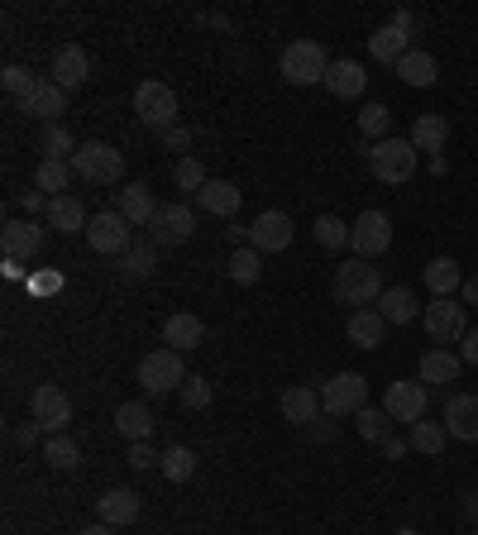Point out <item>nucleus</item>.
<instances>
[{"label": "nucleus", "instance_id": "8fccbe9b", "mask_svg": "<svg viewBox=\"0 0 478 535\" xmlns=\"http://www.w3.org/2000/svg\"><path fill=\"white\" fill-rule=\"evenodd\" d=\"M163 144H168V149H177L182 158H187V149H192V129H187V125H173L168 134H163Z\"/></svg>", "mask_w": 478, "mask_h": 535}, {"label": "nucleus", "instance_id": "680f3d73", "mask_svg": "<svg viewBox=\"0 0 478 535\" xmlns=\"http://www.w3.org/2000/svg\"><path fill=\"white\" fill-rule=\"evenodd\" d=\"M397 535H426V531H412V526H402V531H397Z\"/></svg>", "mask_w": 478, "mask_h": 535}, {"label": "nucleus", "instance_id": "aec40b11", "mask_svg": "<svg viewBox=\"0 0 478 535\" xmlns=\"http://www.w3.org/2000/svg\"><path fill=\"white\" fill-rule=\"evenodd\" d=\"M364 86H369V72H364V63H354V58L330 63V72H326V91H330V96L354 101V96H364Z\"/></svg>", "mask_w": 478, "mask_h": 535}, {"label": "nucleus", "instance_id": "a19ab883", "mask_svg": "<svg viewBox=\"0 0 478 535\" xmlns=\"http://www.w3.org/2000/svg\"><path fill=\"white\" fill-rule=\"evenodd\" d=\"M158 469H163L168 483H187V478L196 473V454L187 450V445H173V450L163 454V464H158Z\"/></svg>", "mask_w": 478, "mask_h": 535}, {"label": "nucleus", "instance_id": "f257e3e1", "mask_svg": "<svg viewBox=\"0 0 478 535\" xmlns=\"http://www.w3.org/2000/svg\"><path fill=\"white\" fill-rule=\"evenodd\" d=\"M378 297H383V278H378V268H373L369 258H349V263L335 268V301L364 311V306H373Z\"/></svg>", "mask_w": 478, "mask_h": 535}, {"label": "nucleus", "instance_id": "5fc2aeb1", "mask_svg": "<svg viewBox=\"0 0 478 535\" xmlns=\"http://www.w3.org/2000/svg\"><path fill=\"white\" fill-rule=\"evenodd\" d=\"M15 440L29 450V445H39V440H44V426H39V421H29V426H20V435H15Z\"/></svg>", "mask_w": 478, "mask_h": 535}, {"label": "nucleus", "instance_id": "c85d7f7f", "mask_svg": "<svg viewBox=\"0 0 478 535\" xmlns=\"http://www.w3.org/2000/svg\"><path fill=\"white\" fill-rule=\"evenodd\" d=\"M115 430H120L130 445H139V440L153 435V411L144 407V402H120V407H115Z\"/></svg>", "mask_w": 478, "mask_h": 535}, {"label": "nucleus", "instance_id": "39448f33", "mask_svg": "<svg viewBox=\"0 0 478 535\" xmlns=\"http://www.w3.org/2000/svg\"><path fill=\"white\" fill-rule=\"evenodd\" d=\"M139 383H144V392H153V397H163V392H182V383H187V368H182V354L177 349H153V354H144L139 359Z\"/></svg>", "mask_w": 478, "mask_h": 535}, {"label": "nucleus", "instance_id": "4d7b16f0", "mask_svg": "<svg viewBox=\"0 0 478 535\" xmlns=\"http://www.w3.org/2000/svg\"><path fill=\"white\" fill-rule=\"evenodd\" d=\"M311 440H316V445H326V440H330V426H326V421H321V416L311 421Z\"/></svg>", "mask_w": 478, "mask_h": 535}, {"label": "nucleus", "instance_id": "58836bf2", "mask_svg": "<svg viewBox=\"0 0 478 535\" xmlns=\"http://www.w3.org/2000/svg\"><path fill=\"white\" fill-rule=\"evenodd\" d=\"M39 149H44V158H58V163H72L82 144H77V139H72V134H67L63 125H48V129H44V139H39Z\"/></svg>", "mask_w": 478, "mask_h": 535}, {"label": "nucleus", "instance_id": "7c9ffc66", "mask_svg": "<svg viewBox=\"0 0 478 535\" xmlns=\"http://www.w3.org/2000/svg\"><path fill=\"white\" fill-rule=\"evenodd\" d=\"M416 297H412V287H383V297H378V316L388 325H412L416 321Z\"/></svg>", "mask_w": 478, "mask_h": 535}, {"label": "nucleus", "instance_id": "473e14b6", "mask_svg": "<svg viewBox=\"0 0 478 535\" xmlns=\"http://www.w3.org/2000/svg\"><path fill=\"white\" fill-rule=\"evenodd\" d=\"M392 72H397V77H402L407 86H435V77H440V63H435L431 53H421V48H412V53H407L402 63L392 67Z\"/></svg>", "mask_w": 478, "mask_h": 535}, {"label": "nucleus", "instance_id": "f8f14e48", "mask_svg": "<svg viewBox=\"0 0 478 535\" xmlns=\"http://www.w3.org/2000/svg\"><path fill=\"white\" fill-rule=\"evenodd\" d=\"M44 225L39 220H5L0 225V254L10 258V263H24V258H34V254H44Z\"/></svg>", "mask_w": 478, "mask_h": 535}, {"label": "nucleus", "instance_id": "79ce46f5", "mask_svg": "<svg viewBox=\"0 0 478 535\" xmlns=\"http://www.w3.org/2000/svg\"><path fill=\"white\" fill-rule=\"evenodd\" d=\"M173 182H177V192H182V196H196L206 182H211V177H206V168H201V158H192V153H187V158L177 163Z\"/></svg>", "mask_w": 478, "mask_h": 535}, {"label": "nucleus", "instance_id": "bb28decb", "mask_svg": "<svg viewBox=\"0 0 478 535\" xmlns=\"http://www.w3.org/2000/svg\"><path fill=\"white\" fill-rule=\"evenodd\" d=\"M450 144V115H416L412 120V149L416 153H440Z\"/></svg>", "mask_w": 478, "mask_h": 535}, {"label": "nucleus", "instance_id": "49530a36", "mask_svg": "<svg viewBox=\"0 0 478 535\" xmlns=\"http://www.w3.org/2000/svg\"><path fill=\"white\" fill-rule=\"evenodd\" d=\"M182 407H187V411H206V407H211V383H206L201 373H187V383H182Z\"/></svg>", "mask_w": 478, "mask_h": 535}, {"label": "nucleus", "instance_id": "c9c22d12", "mask_svg": "<svg viewBox=\"0 0 478 535\" xmlns=\"http://www.w3.org/2000/svg\"><path fill=\"white\" fill-rule=\"evenodd\" d=\"M77 172H72V163H58V158H44L39 168H34V187L44 196H67V182H72Z\"/></svg>", "mask_w": 478, "mask_h": 535}, {"label": "nucleus", "instance_id": "09e8293b", "mask_svg": "<svg viewBox=\"0 0 478 535\" xmlns=\"http://www.w3.org/2000/svg\"><path fill=\"white\" fill-rule=\"evenodd\" d=\"M20 206H24V215L34 220V215H48V206H53V196H44L39 187H29V192H20Z\"/></svg>", "mask_w": 478, "mask_h": 535}, {"label": "nucleus", "instance_id": "c756f323", "mask_svg": "<svg viewBox=\"0 0 478 535\" xmlns=\"http://www.w3.org/2000/svg\"><path fill=\"white\" fill-rule=\"evenodd\" d=\"M239 201H244V196H239L235 182H216V177H211V182H206V187L196 192V206H201V211L225 215V220L239 211Z\"/></svg>", "mask_w": 478, "mask_h": 535}, {"label": "nucleus", "instance_id": "4be33fe9", "mask_svg": "<svg viewBox=\"0 0 478 535\" xmlns=\"http://www.w3.org/2000/svg\"><path fill=\"white\" fill-rule=\"evenodd\" d=\"M459 368H464V359H459L455 349H426L416 378H421L426 387H445V383H455L459 378Z\"/></svg>", "mask_w": 478, "mask_h": 535}, {"label": "nucleus", "instance_id": "9b49d317", "mask_svg": "<svg viewBox=\"0 0 478 535\" xmlns=\"http://www.w3.org/2000/svg\"><path fill=\"white\" fill-rule=\"evenodd\" d=\"M388 244H392V220L383 211H364L354 225H349V249H354V258H378V254H388Z\"/></svg>", "mask_w": 478, "mask_h": 535}, {"label": "nucleus", "instance_id": "cd10ccee", "mask_svg": "<svg viewBox=\"0 0 478 535\" xmlns=\"http://www.w3.org/2000/svg\"><path fill=\"white\" fill-rule=\"evenodd\" d=\"M345 330H349V340L359 344V349H378V344L388 340V321L378 316V306H364V311H354Z\"/></svg>", "mask_w": 478, "mask_h": 535}, {"label": "nucleus", "instance_id": "dca6fc26", "mask_svg": "<svg viewBox=\"0 0 478 535\" xmlns=\"http://www.w3.org/2000/svg\"><path fill=\"white\" fill-rule=\"evenodd\" d=\"M67 106V91L53 77H39L34 82V91L20 101V115H29V120H48V125H58V115H63Z\"/></svg>", "mask_w": 478, "mask_h": 535}, {"label": "nucleus", "instance_id": "72a5a7b5", "mask_svg": "<svg viewBox=\"0 0 478 535\" xmlns=\"http://www.w3.org/2000/svg\"><path fill=\"white\" fill-rule=\"evenodd\" d=\"M225 273H230V282H239V287H254V282L263 278V254L254 249V244H244V249H235V254H230Z\"/></svg>", "mask_w": 478, "mask_h": 535}, {"label": "nucleus", "instance_id": "f704fd0d", "mask_svg": "<svg viewBox=\"0 0 478 535\" xmlns=\"http://www.w3.org/2000/svg\"><path fill=\"white\" fill-rule=\"evenodd\" d=\"M120 268H125V278H153V268H158V244L153 239H134L125 258H120Z\"/></svg>", "mask_w": 478, "mask_h": 535}, {"label": "nucleus", "instance_id": "6ab92c4d", "mask_svg": "<svg viewBox=\"0 0 478 535\" xmlns=\"http://www.w3.org/2000/svg\"><path fill=\"white\" fill-rule=\"evenodd\" d=\"M115 211L125 215L134 230H149L153 215H158V201H153V192L144 182H130V187H120V196H115Z\"/></svg>", "mask_w": 478, "mask_h": 535}, {"label": "nucleus", "instance_id": "7ed1b4c3", "mask_svg": "<svg viewBox=\"0 0 478 535\" xmlns=\"http://www.w3.org/2000/svg\"><path fill=\"white\" fill-rule=\"evenodd\" d=\"M134 115H139L144 129L168 134V129L177 125V91L168 82H139V91H134Z\"/></svg>", "mask_w": 478, "mask_h": 535}, {"label": "nucleus", "instance_id": "423d86ee", "mask_svg": "<svg viewBox=\"0 0 478 535\" xmlns=\"http://www.w3.org/2000/svg\"><path fill=\"white\" fill-rule=\"evenodd\" d=\"M369 407V378L364 373H335L326 387H321V411L326 416H359Z\"/></svg>", "mask_w": 478, "mask_h": 535}, {"label": "nucleus", "instance_id": "3c124183", "mask_svg": "<svg viewBox=\"0 0 478 535\" xmlns=\"http://www.w3.org/2000/svg\"><path fill=\"white\" fill-rule=\"evenodd\" d=\"M63 287V273H34L29 278V292H58Z\"/></svg>", "mask_w": 478, "mask_h": 535}, {"label": "nucleus", "instance_id": "052dcab7", "mask_svg": "<svg viewBox=\"0 0 478 535\" xmlns=\"http://www.w3.org/2000/svg\"><path fill=\"white\" fill-rule=\"evenodd\" d=\"M464 507H469V516L478 521V493H469V502H464Z\"/></svg>", "mask_w": 478, "mask_h": 535}, {"label": "nucleus", "instance_id": "37998d69", "mask_svg": "<svg viewBox=\"0 0 478 535\" xmlns=\"http://www.w3.org/2000/svg\"><path fill=\"white\" fill-rule=\"evenodd\" d=\"M34 82H39V77H34L29 67H20V63L0 67V86H5V96H15V101H24V96L34 91Z\"/></svg>", "mask_w": 478, "mask_h": 535}, {"label": "nucleus", "instance_id": "a878e982", "mask_svg": "<svg viewBox=\"0 0 478 535\" xmlns=\"http://www.w3.org/2000/svg\"><path fill=\"white\" fill-rule=\"evenodd\" d=\"M316 416H321V392L306 387V383L287 387L283 392V421H292V426H311Z\"/></svg>", "mask_w": 478, "mask_h": 535}, {"label": "nucleus", "instance_id": "b1692460", "mask_svg": "<svg viewBox=\"0 0 478 535\" xmlns=\"http://www.w3.org/2000/svg\"><path fill=\"white\" fill-rule=\"evenodd\" d=\"M369 53H373V63H388L397 67L407 53H412V34H402L397 24H383V29H373V39H369Z\"/></svg>", "mask_w": 478, "mask_h": 535}, {"label": "nucleus", "instance_id": "2eb2a0df", "mask_svg": "<svg viewBox=\"0 0 478 535\" xmlns=\"http://www.w3.org/2000/svg\"><path fill=\"white\" fill-rule=\"evenodd\" d=\"M196 230V220L192 211L182 206V201H168V206H158V215H153V225H149V239L153 244H187Z\"/></svg>", "mask_w": 478, "mask_h": 535}, {"label": "nucleus", "instance_id": "a18cd8bd", "mask_svg": "<svg viewBox=\"0 0 478 535\" xmlns=\"http://www.w3.org/2000/svg\"><path fill=\"white\" fill-rule=\"evenodd\" d=\"M316 244L330 249V254H335V249H349V225L335 220V215H321V220H316Z\"/></svg>", "mask_w": 478, "mask_h": 535}, {"label": "nucleus", "instance_id": "de8ad7c7", "mask_svg": "<svg viewBox=\"0 0 478 535\" xmlns=\"http://www.w3.org/2000/svg\"><path fill=\"white\" fill-rule=\"evenodd\" d=\"M158 464H163V454H153V445L149 440H139V445H130V469H158Z\"/></svg>", "mask_w": 478, "mask_h": 535}, {"label": "nucleus", "instance_id": "bf43d9fd", "mask_svg": "<svg viewBox=\"0 0 478 535\" xmlns=\"http://www.w3.org/2000/svg\"><path fill=\"white\" fill-rule=\"evenodd\" d=\"M77 535H115V526H106V521H96V526H87V531H77Z\"/></svg>", "mask_w": 478, "mask_h": 535}, {"label": "nucleus", "instance_id": "20e7f679", "mask_svg": "<svg viewBox=\"0 0 478 535\" xmlns=\"http://www.w3.org/2000/svg\"><path fill=\"white\" fill-rule=\"evenodd\" d=\"M326 72H330V58H326V48H321L316 39H292L283 48V77L292 86L326 82Z\"/></svg>", "mask_w": 478, "mask_h": 535}, {"label": "nucleus", "instance_id": "c03bdc74", "mask_svg": "<svg viewBox=\"0 0 478 535\" xmlns=\"http://www.w3.org/2000/svg\"><path fill=\"white\" fill-rule=\"evenodd\" d=\"M359 129H364L369 139H378V144H383V139H392V134H388V129H392V110L378 106V101H373V106H364V110H359Z\"/></svg>", "mask_w": 478, "mask_h": 535}, {"label": "nucleus", "instance_id": "1a4fd4ad", "mask_svg": "<svg viewBox=\"0 0 478 535\" xmlns=\"http://www.w3.org/2000/svg\"><path fill=\"white\" fill-rule=\"evenodd\" d=\"M426 407H431V387L421 378H402V383H388V397H383V411H388L397 426L412 430L416 421H426Z\"/></svg>", "mask_w": 478, "mask_h": 535}, {"label": "nucleus", "instance_id": "ea45409f", "mask_svg": "<svg viewBox=\"0 0 478 535\" xmlns=\"http://www.w3.org/2000/svg\"><path fill=\"white\" fill-rule=\"evenodd\" d=\"M44 459L53 464V469H63V473H72L77 464H82V450L67 440V435H48L44 440Z\"/></svg>", "mask_w": 478, "mask_h": 535}, {"label": "nucleus", "instance_id": "e433bc0d", "mask_svg": "<svg viewBox=\"0 0 478 535\" xmlns=\"http://www.w3.org/2000/svg\"><path fill=\"white\" fill-rule=\"evenodd\" d=\"M407 440H412V450H416V454H426V459H435V454L445 450L450 430H445V421H416Z\"/></svg>", "mask_w": 478, "mask_h": 535}, {"label": "nucleus", "instance_id": "412c9836", "mask_svg": "<svg viewBox=\"0 0 478 535\" xmlns=\"http://www.w3.org/2000/svg\"><path fill=\"white\" fill-rule=\"evenodd\" d=\"M201 340H206V325H201V316H192V311H177V316L163 321V344L177 349V354H192Z\"/></svg>", "mask_w": 478, "mask_h": 535}, {"label": "nucleus", "instance_id": "393cba45", "mask_svg": "<svg viewBox=\"0 0 478 535\" xmlns=\"http://www.w3.org/2000/svg\"><path fill=\"white\" fill-rule=\"evenodd\" d=\"M91 215L82 211V201L77 196H53V206H48V230H58V235H87Z\"/></svg>", "mask_w": 478, "mask_h": 535}, {"label": "nucleus", "instance_id": "0eeeda50", "mask_svg": "<svg viewBox=\"0 0 478 535\" xmlns=\"http://www.w3.org/2000/svg\"><path fill=\"white\" fill-rule=\"evenodd\" d=\"M72 172L91 187H110V182L125 177V153L110 149V144H82L77 158H72Z\"/></svg>", "mask_w": 478, "mask_h": 535}, {"label": "nucleus", "instance_id": "f03ea898", "mask_svg": "<svg viewBox=\"0 0 478 535\" xmlns=\"http://www.w3.org/2000/svg\"><path fill=\"white\" fill-rule=\"evenodd\" d=\"M364 153H369V172L383 187H402V182L416 177L412 139H383V144H373V149H364Z\"/></svg>", "mask_w": 478, "mask_h": 535}, {"label": "nucleus", "instance_id": "4c0bfd02", "mask_svg": "<svg viewBox=\"0 0 478 535\" xmlns=\"http://www.w3.org/2000/svg\"><path fill=\"white\" fill-rule=\"evenodd\" d=\"M354 430H359V440H369V445H383L392 435V416L383 407H364L354 416Z\"/></svg>", "mask_w": 478, "mask_h": 535}, {"label": "nucleus", "instance_id": "6e6d98bb", "mask_svg": "<svg viewBox=\"0 0 478 535\" xmlns=\"http://www.w3.org/2000/svg\"><path fill=\"white\" fill-rule=\"evenodd\" d=\"M392 24H397L402 34H412V29H416V15H412V10H397V15H392Z\"/></svg>", "mask_w": 478, "mask_h": 535}, {"label": "nucleus", "instance_id": "ddd939ff", "mask_svg": "<svg viewBox=\"0 0 478 535\" xmlns=\"http://www.w3.org/2000/svg\"><path fill=\"white\" fill-rule=\"evenodd\" d=\"M29 407H34V421H39L48 435H63L67 421H72V397H67L58 383H39V387H34Z\"/></svg>", "mask_w": 478, "mask_h": 535}, {"label": "nucleus", "instance_id": "9d476101", "mask_svg": "<svg viewBox=\"0 0 478 535\" xmlns=\"http://www.w3.org/2000/svg\"><path fill=\"white\" fill-rule=\"evenodd\" d=\"M421 325H426V335H431L440 349H450L469 335V321H464V306L455 297H435L426 311H421Z\"/></svg>", "mask_w": 478, "mask_h": 535}, {"label": "nucleus", "instance_id": "6e6552de", "mask_svg": "<svg viewBox=\"0 0 478 535\" xmlns=\"http://www.w3.org/2000/svg\"><path fill=\"white\" fill-rule=\"evenodd\" d=\"M134 225L125 220V215L115 211H101V215H91V225H87V244L96 249V254H106V258H125V249L134 244Z\"/></svg>", "mask_w": 478, "mask_h": 535}, {"label": "nucleus", "instance_id": "e2e57ef3", "mask_svg": "<svg viewBox=\"0 0 478 535\" xmlns=\"http://www.w3.org/2000/svg\"><path fill=\"white\" fill-rule=\"evenodd\" d=\"M474 535H478V526H474Z\"/></svg>", "mask_w": 478, "mask_h": 535}, {"label": "nucleus", "instance_id": "a211bd4d", "mask_svg": "<svg viewBox=\"0 0 478 535\" xmlns=\"http://www.w3.org/2000/svg\"><path fill=\"white\" fill-rule=\"evenodd\" d=\"M445 430L464 440V445H474L478 440V397L474 392H450V402H445Z\"/></svg>", "mask_w": 478, "mask_h": 535}, {"label": "nucleus", "instance_id": "864d4df0", "mask_svg": "<svg viewBox=\"0 0 478 535\" xmlns=\"http://www.w3.org/2000/svg\"><path fill=\"white\" fill-rule=\"evenodd\" d=\"M407 450H412V440H402V435H388V440H383V454H388V459H407Z\"/></svg>", "mask_w": 478, "mask_h": 535}, {"label": "nucleus", "instance_id": "4468645a", "mask_svg": "<svg viewBox=\"0 0 478 535\" xmlns=\"http://www.w3.org/2000/svg\"><path fill=\"white\" fill-rule=\"evenodd\" d=\"M249 244L259 254H283L292 244V215L287 211H259V220L249 225Z\"/></svg>", "mask_w": 478, "mask_h": 535}, {"label": "nucleus", "instance_id": "5701e85b", "mask_svg": "<svg viewBox=\"0 0 478 535\" xmlns=\"http://www.w3.org/2000/svg\"><path fill=\"white\" fill-rule=\"evenodd\" d=\"M87 72H91L87 53H82L77 43H67V48H58V53H53V72H48V77L63 86V91H77V86L87 82Z\"/></svg>", "mask_w": 478, "mask_h": 535}, {"label": "nucleus", "instance_id": "603ef678", "mask_svg": "<svg viewBox=\"0 0 478 535\" xmlns=\"http://www.w3.org/2000/svg\"><path fill=\"white\" fill-rule=\"evenodd\" d=\"M459 359H464V364H474V368H478V330H469V335L459 340Z\"/></svg>", "mask_w": 478, "mask_h": 535}, {"label": "nucleus", "instance_id": "f3484780", "mask_svg": "<svg viewBox=\"0 0 478 535\" xmlns=\"http://www.w3.org/2000/svg\"><path fill=\"white\" fill-rule=\"evenodd\" d=\"M139 512H144V502H139V493H130V488H110V493L96 497V521H106V526H134L139 521Z\"/></svg>", "mask_w": 478, "mask_h": 535}, {"label": "nucleus", "instance_id": "2f4dec72", "mask_svg": "<svg viewBox=\"0 0 478 535\" xmlns=\"http://www.w3.org/2000/svg\"><path fill=\"white\" fill-rule=\"evenodd\" d=\"M421 282L431 287V297H455V287H464V273H459L455 258H431Z\"/></svg>", "mask_w": 478, "mask_h": 535}, {"label": "nucleus", "instance_id": "13d9d810", "mask_svg": "<svg viewBox=\"0 0 478 535\" xmlns=\"http://www.w3.org/2000/svg\"><path fill=\"white\" fill-rule=\"evenodd\" d=\"M459 292H464V301H469V306H478V273H474V278H464V287H459Z\"/></svg>", "mask_w": 478, "mask_h": 535}]
</instances>
